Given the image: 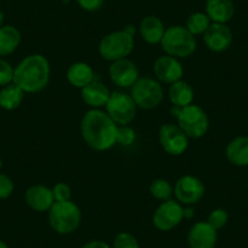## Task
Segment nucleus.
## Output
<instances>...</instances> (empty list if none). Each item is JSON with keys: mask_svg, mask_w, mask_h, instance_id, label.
<instances>
[{"mask_svg": "<svg viewBox=\"0 0 248 248\" xmlns=\"http://www.w3.org/2000/svg\"><path fill=\"white\" fill-rule=\"evenodd\" d=\"M117 128L111 117L101 109H89L80 122L83 140L95 151H107L116 145Z\"/></svg>", "mask_w": 248, "mask_h": 248, "instance_id": "obj_1", "label": "nucleus"}, {"mask_svg": "<svg viewBox=\"0 0 248 248\" xmlns=\"http://www.w3.org/2000/svg\"><path fill=\"white\" fill-rule=\"evenodd\" d=\"M50 80V63L46 57L33 54L25 57L14 68V83L25 93L34 94L44 90Z\"/></svg>", "mask_w": 248, "mask_h": 248, "instance_id": "obj_2", "label": "nucleus"}, {"mask_svg": "<svg viewBox=\"0 0 248 248\" xmlns=\"http://www.w3.org/2000/svg\"><path fill=\"white\" fill-rule=\"evenodd\" d=\"M171 116L178 121V125L189 139H200L204 137L209 129V118L204 109L199 105H189L185 107L171 108Z\"/></svg>", "mask_w": 248, "mask_h": 248, "instance_id": "obj_3", "label": "nucleus"}, {"mask_svg": "<svg viewBox=\"0 0 248 248\" xmlns=\"http://www.w3.org/2000/svg\"><path fill=\"white\" fill-rule=\"evenodd\" d=\"M82 221V212L79 207L70 201L55 202L49 209V224L55 232L68 235L79 228Z\"/></svg>", "mask_w": 248, "mask_h": 248, "instance_id": "obj_4", "label": "nucleus"}, {"mask_svg": "<svg viewBox=\"0 0 248 248\" xmlns=\"http://www.w3.org/2000/svg\"><path fill=\"white\" fill-rule=\"evenodd\" d=\"M161 45L167 55L176 59L191 56L197 47L195 35H192L187 28L183 26H171L166 30Z\"/></svg>", "mask_w": 248, "mask_h": 248, "instance_id": "obj_5", "label": "nucleus"}, {"mask_svg": "<svg viewBox=\"0 0 248 248\" xmlns=\"http://www.w3.org/2000/svg\"><path fill=\"white\" fill-rule=\"evenodd\" d=\"M134 50V37L125 31H116L105 35L99 44V54L106 61L127 59Z\"/></svg>", "mask_w": 248, "mask_h": 248, "instance_id": "obj_6", "label": "nucleus"}, {"mask_svg": "<svg viewBox=\"0 0 248 248\" xmlns=\"http://www.w3.org/2000/svg\"><path fill=\"white\" fill-rule=\"evenodd\" d=\"M130 96L134 100L137 107L144 109H154L163 100V88L159 82L152 78H139L132 87Z\"/></svg>", "mask_w": 248, "mask_h": 248, "instance_id": "obj_7", "label": "nucleus"}, {"mask_svg": "<svg viewBox=\"0 0 248 248\" xmlns=\"http://www.w3.org/2000/svg\"><path fill=\"white\" fill-rule=\"evenodd\" d=\"M106 113L117 125H129L137 116V105L130 95L113 92L106 105Z\"/></svg>", "mask_w": 248, "mask_h": 248, "instance_id": "obj_8", "label": "nucleus"}, {"mask_svg": "<svg viewBox=\"0 0 248 248\" xmlns=\"http://www.w3.org/2000/svg\"><path fill=\"white\" fill-rule=\"evenodd\" d=\"M158 140L164 151L170 156H180L189 147V137L178 124H163L158 130Z\"/></svg>", "mask_w": 248, "mask_h": 248, "instance_id": "obj_9", "label": "nucleus"}, {"mask_svg": "<svg viewBox=\"0 0 248 248\" xmlns=\"http://www.w3.org/2000/svg\"><path fill=\"white\" fill-rule=\"evenodd\" d=\"M206 187L199 178L194 175H184L174 185V195L180 204L192 206L203 199Z\"/></svg>", "mask_w": 248, "mask_h": 248, "instance_id": "obj_10", "label": "nucleus"}, {"mask_svg": "<svg viewBox=\"0 0 248 248\" xmlns=\"http://www.w3.org/2000/svg\"><path fill=\"white\" fill-rule=\"evenodd\" d=\"M184 207L179 202L169 200L162 202L155 211L152 223L159 231H170L175 229L184 219Z\"/></svg>", "mask_w": 248, "mask_h": 248, "instance_id": "obj_11", "label": "nucleus"}, {"mask_svg": "<svg viewBox=\"0 0 248 248\" xmlns=\"http://www.w3.org/2000/svg\"><path fill=\"white\" fill-rule=\"evenodd\" d=\"M108 75L112 82L119 88H132L139 79L137 65L128 59L112 62L108 68Z\"/></svg>", "mask_w": 248, "mask_h": 248, "instance_id": "obj_12", "label": "nucleus"}, {"mask_svg": "<svg viewBox=\"0 0 248 248\" xmlns=\"http://www.w3.org/2000/svg\"><path fill=\"white\" fill-rule=\"evenodd\" d=\"M203 42L207 49L213 52H223L231 46L232 32L226 23L212 22L203 34Z\"/></svg>", "mask_w": 248, "mask_h": 248, "instance_id": "obj_13", "label": "nucleus"}, {"mask_svg": "<svg viewBox=\"0 0 248 248\" xmlns=\"http://www.w3.org/2000/svg\"><path fill=\"white\" fill-rule=\"evenodd\" d=\"M154 73L159 82L173 84L183 78L184 68L176 57L166 55L155 61Z\"/></svg>", "mask_w": 248, "mask_h": 248, "instance_id": "obj_14", "label": "nucleus"}, {"mask_svg": "<svg viewBox=\"0 0 248 248\" xmlns=\"http://www.w3.org/2000/svg\"><path fill=\"white\" fill-rule=\"evenodd\" d=\"M218 241V231L207 221L194 224L187 233L189 248H216Z\"/></svg>", "mask_w": 248, "mask_h": 248, "instance_id": "obj_15", "label": "nucleus"}, {"mask_svg": "<svg viewBox=\"0 0 248 248\" xmlns=\"http://www.w3.org/2000/svg\"><path fill=\"white\" fill-rule=\"evenodd\" d=\"M27 206L35 212H49L55 203L52 190L45 185H33L25 194Z\"/></svg>", "mask_w": 248, "mask_h": 248, "instance_id": "obj_16", "label": "nucleus"}, {"mask_svg": "<svg viewBox=\"0 0 248 248\" xmlns=\"http://www.w3.org/2000/svg\"><path fill=\"white\" fill-rule=\"evenodd\" d=\"M80 90H82L83 101L88 106L95 109L106 107L109 96H111V92L108 90V88L97 80H93L92 83H89L87 87Z\"/></svg>", "mask_w": 248, "mask_h": 248, "instance_id": "obj_17", "label": "nucleus"}, {"mask_svg": "<svg viewBox=\"0 0 248 248\" xmlns=\"http://www.w3.org/2000/svg\"><path fill=\"white\" fill-rule=\"evenodd\" d=\"M206 14L214 23H228L235 15L233 0H207Z\"/></svg>", "mask_w": 248, "mask_h": 248, "instance_id": "obj_18", "label": "nucleus"}, {"mask_svg": "<svg viewBox=\"0 0 248 248\" xmlns=\"http://www.w3.org/2000/svg\"><path fill=\"white\" fill-rule=\"evenodd\" d=\"M225 156L229 163L236 167L248 166V137L241 135L235 138L228 144Z\"/></svg>", "mask_w": 248, "mask_h": 248, "instance_id": "obj_19", "label": "nucleus"}, {"mask_svg": "<svg viewBox=\"0 0 248 248\" xmlns=\"http://www.w3.org/2000/svg\"><path fill=\"white\" fill-rule=\"evenodd\" d=\"M139 32L147 44H158L162 42L166 27L163 21L157 16H147L140 22Z\"/></svg>", "mask_w": 248, "mask_h": 248, "instance_id": "obj_20", "label": "nucleus"}, {"mask_svg": "<svg viewBox=\"0 0 248 248\" xmlns=\"http://www.w3.org/2000/svg\"><path fill=\"white\" fill-rule=\"evenodd\" d=\"M66 77L72 87L83 89L94 80V71L85 62H75L68 67Z\"/></svg>", "mask_w": 248, "mask_h": 248, "instance_id": "obj_21", "label": "nucleus"}, {"mask_svg": "<svg viewBox=\"0 0 248 248\" xmlns=\"http://www.w3.org/2000/svg\"><path fill=\"white\" fill-rule=\"evenodd\" d=\"M194 95L195 93L191 85L181 79L170 84L168 90L169 100L175 107H185L191 105L194 101Z\"/></svg>", "mask_w": 248, "mask_h": 248, "instance_id": "obj_22", "label": "nucleus"}, {"mask_svg": "<svg viewBox=\"0 0 248 248\" xmlns=\"http://www.w3.org/2000/svg\"><path fill=\"white\" fill-rule=\"evenodd\" d=\"M21 43V33L11 25L0 27V56H8L16 51Z\"/></svg>", "mask_w": 248, "mask_h": 248, "instance_id": "obj_23", "label": "nucleus"}, {"mask_svg": "<svg viewBox=\"0 0 248 248\" xmlns=\"http://www.w3.org/2000/svg\"><path fill=\"white\" fill-rule=\"evenodd\" d=\"M26 93L15 83L5 85L0 90V107L5 111H14L18 108L25 99Z\"/></svg>", "mask_w": 248, "mask_h": 248, "instance_id": "obj_24", "label": "nucleus"}, {"mask_svg": "<svg viewBox=\"0 0 248 248\" xmlns=\"http://www.w3.org/2000/svg\"><path fill=\"white\" fill-rule=\"evenodd\" d=\"M212 21L207 16L206 13H194L192 15L189 16L187 21H186V26L190 33L192 35H201L204 34L208 27L211 26Z\"/></svg>", "mask_w": 248, "mask_h": 248, "instance_id": "obj_25", "label": "nucleus"}, {"mask_svg": "<svg viewBox=\"0 0 248 248\" xmlns=\"http://www.w3.org/2000/svg\"><path fill=\"white\" fill-rule=\"evenodd\" d=\"M150 194L158 201L166 202L171 200V196L174 194V187L166 179H156L150 185Z\"/></svg>", "mask_w": 248, "mask_h": 248, "instance_id": "obj_26", "label": "nucleus"}, {"mask_svg": "<svg viewBox=\"0 0 248 248\" xmlns=\"http://www.w3.org/2000/svg\"><path fill=\"white\" fill-rule=\"evenodd\" d=\"M137 139V134L133 128L129 125H118L117 128L116 135V144H119L121 146H130L134 144Z\"/></svg>", "mask_w": 248, "mask_h": 248, "instance_id": "obj_27", "label": "nucleus"}, {"mask_svg": "<svg viewBox=\"0 0 248 248\" xmlns=\"http://www.w3.org/2000/svg\"><path fill=\"white\" fill-rule=\"evenodd\" d=\"M113 248H140V246L133 233L122 231L114 237Z\"/></svg>", "mask_w": 248, "mask_h": 248, "instance_id": "obj_28", "label": "nucleus"}, {"mask_svg": "<svg viewBox=\"0 0 248 248\" xmlns=\"http://www.w3.org/2000/svg\"><path fill=\"white\" fill-rule=\"evenodd\" d=\"M228 220H229L228 212L223 208H217L214 209L213 212H211V214L208 216V219H207V223H208L212 228H214L217 231H218L226 225Z\"/></svg>", "mask_w": 248, "mask_h": 248, "instance_id": "obj_29", "label": "nucleus"}, {"mask_svg": "<svg viewBox=\"0 0 248 248\" xmlns=\"http://www.w3.org/2000/svg\"><path fill=\"white\" fill-rule=\"evenodd\" d=\"M14 82V67L9 63L6 60L0 57V87L3 88L5 85Z\"/></svg>", "mask_w": 248, "mask_h": 248, "instance_id": "obj_30", "label": "nucleus"}, {"mask_svg": "<svg viewBox=\"0 0 248 248\" xmlns=\"http://www.w3.org/2000/svg\"><path fill=\"white\" fill-rule=\"evenodd\" d=\"M52 195H54L55 202H65L70 201L71 195V187L65 183H57L56 185L52 187Z\"/></svg>", "mask_w": 248, "mask_h": 248, "instance_id": "obj_31", "label": "nucleus"}, {"mask_svg": "<svg viewBox=\"0 0 248 248\" xmlns=\"http://www.w3.org/2000/svg\"><path fill=\"white\" fill-rule=\"evenodd\" d=\"M14 190H15V184L10 176L0 173V200L9 199L13 195Z\"/></svg>", "mask_w": 248, "mask_h": 248, "instance_id": "obj_32", "label": "nucleus"}, {"mask_svg": "<svg viewBox=\"0 0 248 248\" xmlns=\"http://www.w3.org/2000/svg\"><path fill=\"white\" fill-rule=\"evenodd\" d=\"M78 5L83 9V10L88 11V13H94L99 9L102 8L105 0H76Z\"/></svg>", "mask_w": 248, "mask_h": 248, "instance_id": "obj_33", "label": "nucleus"}, {"mask_svg": "<svg viewBox=\"0 0 248 248\" xmlns=\"http://www.w3.org/2000/svg\"><path fill=\"white\" fill-rule=\"evenodd\" d=\"M80 248H111L106 242L100 240H94V241H89L85 245H83Z\"/></svg>", "mask_w": 248, "mask_h": 248, "instance_id": "obj_34", "label": "nucleus"}, {"mask_svg": "<svg viewBox=\"0 0 248 248\" xmlns=\"http://www.w3.org/2000/svg\"><path fill=\"white\" fill-rule=\"evenodd\" d=\"M183 214H184V218L185 219H191L192 217H194V208L190 206H186L184 207V211H183Z\"/></svg>", "mask_w": 248, "mask_h": 248, "instance_id": "obj_35", "label": "nucleus"}, {"mask_svg": "<svg viewBox=\"0 0 248 248\" xmlns=\"http://www.w3.org/2000/svg\"><path fill=\"white\" fill-rule=\"evenodd\" d=\"M124 31H125V32H127V33H129L130 35H133V37H134V34H135V28L133 27V26H127V27L124 28Z\"/></svg>", "mask_w": 248, "mask_h": 248, "instance_id": "obj_36", "label": "nucleus"}, {"mask_svg": "<svg viewBox=\"0 0 248 248\" xmlns=\"http://www.w3.org/2000/svg\"><path fill=\"white\" fill-rule=\"evenodd\" d=\"M4 20H5V16H4L3 11L0 10V27H3L4 26Z\"/></svg>", "mask_w": 248, "mask_h": 248, "instance_id": "obj_37", "label": "nucleus"}, {"mask_svg": "<svg viewBox=\"0 0 248 248\" xmlns=\"http://www.w3.org/2000/svg\"><path fill=\"white\" fill-rule=\"evenodd\" d=\"M0 248H9L8 243H6V242H4L3 240H0Z\"/></svg>", "mask_w": 248, "mask_h": 248, "instance_id": "obj_38", "label": "nucleus"}, {"mask_svg": "<svg viewBox=\"0 0 248 248\" xmlns=\"http://www.w3.org/2000/svg\"><path fill=\"white\" fill-rule=\"evenodd\" d=\"M1 168H3V161L0 158V170H1Z\"/></svg>", "mask_w": 248, "mask_h": 248, "instance_id": "obj_39", "label": "nucleus"}]
</instances>
